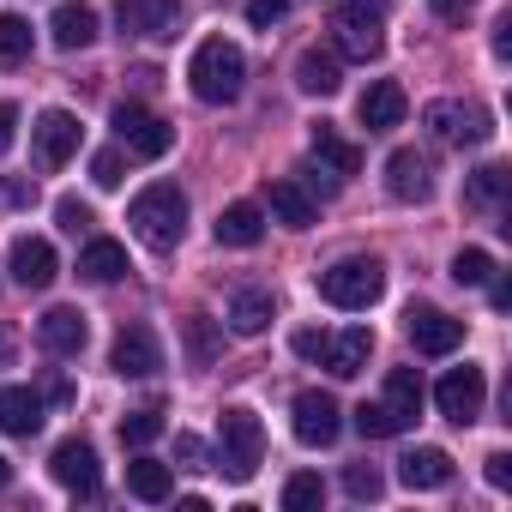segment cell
<instances>
[{
    "label": "cell",
    "instance_id": "4316f807",
    "mask_svg": "<svg viewBox=\"0 0 512 512\" xmlns=\"http://www.w3.org/2000/svg\"><path fill=\"white\" fill-rule=\"evenodd\" d=\"M79 278H91V284H115V278H127V247L109 241V235H97V241L79 253Z\"/></svg>",
    "mask_w": 512,
    "mask_h": 512
},
{
    "label": "cell",
    "instance_id": "60d3db41",
    "mask_svg": "<svg viewBox=\"0 0 512 512\" xmlns=\"http://www.w3.org/2000/svg\"><path fill=\"white\" fill-rule=\"evenodd\" d=\"M55 217H61V229H73V235H79V229H91V205H85V199H61V205H55Z\"/></svg>",
    "mask_w": 512,
    "mask_h": 512
},
{
    "label": "cell",
    "instance_id": "30bf717a",
    "mask_svg": "<svg viewBox=\"0 0 512 512\" xmlns=\"http://www.w3.org/2000/svg\"><path fill=\"white\" fill-rule=\"evenodd\" d=\"M175 19H181V0H115L121 37H139V43L175 37Z\"/></svg>",
    "mask_w": 512,
    "mask_h": 512
},
{
    "label": "cell",
    "instance_id": "cb8c5ba5",
    "mask_svg": "<svg viewBox=\"0 0 512 512\" xmlns=\"http://www.w3.org/2000/svg\"><path fill=\"white\" fill-rule=\"evenodd\" d=\"M308 151H314V163H320L326 175H338V181H350V175L362 169V151H356L350 139H338V133H332V121H320V127H314Z\"/></svg>",
    "mask_w": 512,
    "mask_h": 512
},
{
    "label": "cell",
    "instance_id": "8fae6325",
    "mask_svg": "<svg viewBox=\"0 0 512 512\" xmlns=\"http://www.w3.org/2000/svg\"><path fill=\"white\" fill-rule=\"evenodd\" d=\"M386 193H392L398 205H428V199H434V169H428V157H422V151H392V157H386Z\"/></svg>",
    "mask_w": 512,
    "mask_h": 512
},
{
    "label": "cell",
    "instance_id": "e575fe53",
    "mask_svg": "<svg viewBox=\"0 0 512 512\" xmlns=\"http://www.w3.org/2000/svg\"><path fill=\"white\" fill-rule=\"evenodd\" d=\"M320 494H326V482H320L314 470H296V476L284 482V506H290V512H302V506H320Z\"/></svg>",
    "mask_w": 512,
    "mask_h": 512
},
{
    "label": "cell",
    "instance_id": "5b68a950",
    "mask_svg": "<svg viewBox=\"0 0 512 512\" xmlns=\"http://www.w3.org/2000/svg\"><path fill=\"white\" fill-rule=\"evenodd\" d=\"M326 25L338 31V49L350 61H374L386 49V19H380V0H332Z\"/></svg>",
    "mask_w": 512,
    "mask_h": 512
},
{
    "label": "cell",
    "instance_id": "c3c4849f",
    "mask_svg": "<svg viewBox=\"0 0 512 512\" xmlns=\"http://www.w3.org/2000/svg\"><path fill=\"white\" fill-rule=\"evenodd\" d=\"M7 482H13V464H7V458H0V488H7Z\"/></svg>",
    "mask_w": 512,
    "mask_h": 512
},
{
    "label": "cell",
    "instance_id": "ab89813d",
    "mask_svg": "<svg viewBox=\"0 0 512 512\" xmlns=\"http://www.w3.org/2000/svg\"><path fill=\"white\" fill-rule=\"evenodd\" d=\"M91 181H97V187H121V181H127V175H121V151H97V157H91Z\"/></svg>",
    "mask_w": 512,
    "mask_h": 512
},
{
    "label": "cell",
    "instance_id": "8992f818",
    "mask_svg": "<svg viewBox=\"0 0 512 512\" xmlns=\"http://www.w3.org/2000/svg\"><path fill=\"white\" fill-rule=\"evenodd\" d=\"M422 121H428V133H434L440 145H458V151H464V145H488V133H494L488 109H482V103H458V97L428 103Z\"/></svg>",
    "mask_w": 512,
    "mask_h": 512
},
{
    "label": "cell",
    "instance_id": "d6986e66",
    "mask_svg": "<svg viewBox=\"0 0 512 512\" xmlns=\"http://www.w3.org/2000/svg\"><path fill=\"white\" fill-rule=\"evenodd\" d=\"M404 109H410V103H404V85H398V79H374V85L362 91V103H356V115H362L368 133H392V127L404 121Z\"/></svg>",
    "mask_w": 512,
    "mask_h": 512
},
{
    "label": "cell",
    "instance_id": "83f0119b",
    "mask_svg": "<svg viewBox=\"0 0 512 512\" xmlns=\"http://www.w3.org/2000/svg\"><path fill=\"white\" fill-rule=\"evenodd\" d=\"M266 326H272V290H235L229 296V332L260 338Z\"/></svg>",
    "mask_w": 512,
    "mask_h": 512
},
{
    "label": "cell",
    "instance_id": "277c9868",
    "mask_svg": "<svg viewBox=\"0 0 512 512\" xmlns=\"http://www.w3.org/2000/svg\"><path fill=\"white\" fill-rule=\"evenodd\" d=\"M260 458H266V428H260V416L253 410H223V428H217V470L229 476V482H247L253 470H260Z\"/></svg>",
    "mask_w": 512,
    "mask_h": 512
},
{
    "label": "cell",
    "instance_id": "9c48e42d",
    "mask_svg": "<svg viewBox=\"0 0 512 512\" xmlns=\"http://www.w3.org/2000/svg\"><path fill=\"white\" fill-rule=\"evenodd\" d=\"M73 151H79V121H73L67 109L37 115V127H31V157H37V169H43V175H55Z\"/></svg>",
    "mask_w": 512,
    "mask_h": 512
},
{
    "label": "cell",
    "instance_id": "681fc988",
    "mask_svg": "<svg viewBox=\"0 0 512 512\" xmlns=\"http://www.w3.org/2000/svg\"><path fill=\"white\" fill-rule=\"evenodd\" d=\"M7 350H13V338H7V332H0V356H7Z\"/></svg>",
    "mask_w": 512,
    "mask_h": 512
},
{
    "label": "cell",
    "instance_id": "52a82bcc",
    "mask_svg": "<svg viewBox=\"0 0 512 512\" xmlns=\"http://www.w3.org/2000/svg\"><path fill=\"white\" fill-rule=\"evenodd\" d=\"M115 133H121L127 157H145V163L169 157V145H175V127L163 115H151L145 103H115Z\"/></svg>",
    "mask_w": 512,
    "mask_h": 512
},
{
    "label": "cell",
    "instance_id": "9a60e30c",
    "mask_svg": "<svg viewBox=\"0 0 512 512\" xmlns=\"http://www.w3.org/2000/svg\"><path fill=\"white\" fill-rule=\"evenodd\" d=\"M37 344H43L49 356H79V350L91 344V326H85L79 308H49V314L37 320Z\"/></svg>",
    "mask_w": 512,
    "mask_h": 512
},
{
    "label": "cell",
    "instance_id": "f35d334b",
    "mask_svg": "<svg viewBox=\"0 0 512 512\" xmlns=\"http://www.w3.org/2000/svg\"><path fill=\"white\" fill-rule=\"evenodd\" d=\"M284 13H290V0H247V25L253 31H272Z\"/></svg>",
    "mask_w": 512,
    "mask_h": 512
},
{
    "label": "cell",
    "instance_id": "b9f144b4",
    "mask_svg": "<svg viewBox=\"0 0 512 512\" xmlns=\"http://www.w3.org/2000/svg\"><path fill=\"white\" fill-rule=\"evenodd\" d=\"M175 458H181L187 470H205V440H199V434H175Z\"/></svg>",
    "mask_w": 512,
    "mask_h": 512
},
{
    "label": "cell",
    "instance_id": "7c38bea8",
    "mask_svg": "<svg viewBox=\"0 0 512 512\" xmlns=\"http://www.w3.org/2000/svg\"><path fill=\"white\" fill-rule=\"evenodd\" d=\"M109 368H115L121 380H151V374L163 368V350H157V338H151L145 326H121V338H115V350H109Z\"/></svg>",
    "mask_w": 512,
    "mask_h": 512
},
{
    "label": "cell",
    "instance_id": "e0dca14e",
    "mask_svg": "<svg viewBox=\"0 0 512 512\" xmlns=\"http://www.w3.org/2000/svg\"><path fill=\"white\" fill-rule=\"evenodd\" d=\"M338 398H326V392H302L296 398V440L302 446H332L338 440Z\"/></svg>",
    "mask_w": 512,
    "mask_h": 512
},
{
    "label": "cell",
    "instance_id": "44dd1931",
    "mask_svg": "<svg viewBox=\"0 0 512 512\" xmlns=\"http://www.w3.org/2000/svg\"><path fill=\"white\" fill-rule=\"evenodd\" d=\"M0 428L19 434V440H31L43 428V392H31V386H0Z\"/></svg>",
    "mask_w": 512,
    "mask_h": 512
},
{
    "label": "cell",
    "instance_id": "d590c367",
    "mask_svg": "<svg viewBox=\"0 0 512 512\" xmlns=\"http://www.w3.org/2000/svg\"><path fill=\"white\" fill-rule=\"evenodd\" d=\"M452 278L476 290V284H488V278H494V260H488V253H482V247H464V253H458V260H452Z\"/></svg>",
    "mask_w": 512,
    "mask_h": 512
},
{
    "label": "cell",
    "instance_id": "ee69618b",
    "mask_svg": "<svg viewBox=\"0 0 512 512\" xmlns=\"http://www.w3.org/2000/svg\"><path fill=\"white\" fill-rule=\"evenodd\" d=\"M290 344H296V356H308V362H320V350H326V332H314V326H308V332H296Z\"/></svg>",
    "mask_w": 512,
    "mask_h": 512
},
{
    "label": "cell",
    "instance_id": "f546056e",
    "mask_svg": "<svg viewBox=\"0 0 512 512\" xmlns=\"http://www.w3.org/2000/svg\"><path fill=\"white\" fill-rule=\"evenodd\" d=\"M127 494H133V500H151V506L169 500V494H175L169 464H157V458H133V464H127Z\"/></svg>",
    "mask_w": 512,
    "mask_h": 512
},
{
    "label": "cell",
    "instance_id": "7bdbcfd3",
    "mask_svg": "<svg viewBox=\"0 0 512 512\" xmlns=\"http://www.w3.org/2000/svg\"><path fill=\"white\" fill-rule=\"evenodd\" d=\"M13 139H19V109H13V103H0V157L13 151Z\"/></svg>",
    "mask_w": 512,
    "mask_h": 512
},
{
    "label": "cell",
    "instance_id": "7402d4cb",
    "mask_svg": "<svg viewBox=\"0 0 512 512\" xmlns=\"http://www.w3.org/2000/svg\"><path fill=\"white\" fill-rule=\"evenodd\" d=\"M260 235H266V211L253 205V199L223 205V217H217V247H253Z\"/></svg>",
    "mask_w": 512,
    "mask_h": 512
},
{
    "label": "cell",
    "instance_id": "f6af8a7d",
    "mask_svg": "<svg viewBox=\"0 0 512 512\" xmlns=\"http://www.w3.org/2000/svg\"><path fill=\"white\" fill-rule=\"evenodd\" d=\"M0 193H7V205H37V181H7V187H0Z\"/></svg>",
    "mask_w": 512,
    "mask_h": 512
},
{
    "label": "cell",
    "instance_id": "7dc6e473",
    "mask_svg": "<svg viewBox=\"0 0 512 512\" xmlns=\"http://www.w3.org/2000/svg\"><path fill=\"white\" fill-rule=\"evenodd\" d=\"M488 482H494V488L512 482V458H506V452H488Z\"/></svg>",
    "mask_w": 512,
    "mask_h": 512
},
{
    "label": "cell",
    "instance_id": "836d02e7",
    "mask_svg": "<svg viewBox=\"0 0 512 512\" xmlns=\"http://www.w3.org/2000/svg\"><path fill=\"white\" fill-rule=\"evenodd\" d=\"M157 434H163V416H157V410H133V416L121 422V446H133V452L151 446Z\"/></svg>",
    "mask_w": 512,
    "mask_h": 512
},
{
    "label": "cell",
    "instance_id": "ffe728a7",
    "mask_svg": "<svg viewBox=\"0 0 512 512\" xmlns=\"http://www.w3.org/2000/svg\"><path fill=\"white\" fill-rule=\"evenodd\" d=\"M49 37H55V49H91L97 43V7H85V0H61L55 7V19H49Z\"/></svg>",
    "mask_w": 512,
    "mask_h": 512
},
{
    "label": "cell",
    "instance_id": "2e32d148",
    "mask_svg": "<svg viewBox=\"0 0 512 512\" xmlns=\"http://www.w3.org/2000/svg\"><path fill=\"white\" fill-rule=\"evenodd\" d=\"M368 356H374V332H368V326H350V332H326V350H320V362H326L338 380H356V374L368 368Z\"/></svg>",
    "mask_w": 512,
    "mask_h": 512
},
{
    "label": "cell",
    "instance_id": "5bb4252c",
    "mask_svg": "<svg viewBox=\"0 0 512 512\" xmlns=\"http://www.w3.org/2000/svg\"><path fill=\"white\" fill-rule=\"evenodd\" d=\"M404 320H410V344H416L422 356H452V350L464 344V320H452V314H440V308H410Z\"/></svg>",
    "mask_w": 512,
    "mask_h": 512
},
{
    "label": "cell",
    "instance_id": "7a4b0ae2",
    "mask_svg": "<svg viewBox=\"0 0 512 512\" xmlns=\"http://www.w3.org/2000/svg\"><path fill=\"white\" fill-rule=\"evenodd\" d=\"M187 85H193V97L199 103H235L241 97V85H247V61H241V49L229 43V37H205L199 49H193V61H187Z\"/></svg>",
    "mask_w": 512,
    "mask_h": 512
},
{
    "label": "cell",
    "instance_id": "74e56055",
    "mask_svg": "<svg viewBox=\"0 0 512 512\" xmlns=\"http://www.w3.org/2000/svg\"><path fill=\"white\" fill-rule=\"evenodd\" d=\"M356 428H362V440H386V434H398L392 416H386V404H362V410H356Z\"/></svg>",
    "mask_w": 512,
    "mask_h": 512
},
{
    "label": "cell",
    "instance_id": "d6a6232c",
    "mask_svg": "<svg viewBox=\"0 0 512 512\" xmlns=\"http://www.w3.org/2000/svg\"><path fill=\"white\" fill-rule=\"evenodd\" d=\"M187 362H193V368H211V362H217V326H211L205 314L187 320Z\"/></svg>",
    "mask_w": 512,
    "mask_h": 512
},
{
    "label": "cell",
    "instance_id": "484cf974",
    "mask_svg": "<svg viewBox=\"0 0 512 512\" xmlns=\"http://www.w3.org/2000/svg\"><path fill=\"white\" fill-rule=\"evenodd\" d=\"M398 482L404 488H446L452 482V458L440 446H416V452L398 458Z\"/></svg>",
    "mask_w": 512,
    "mask_h": 512
},
{
    "label": "cell",
    "instance_id": "8d00e7d4",
    "mask_svg": "<svg viewBox=\"0 0 512 512\" xmlns=\"http://www.w3.org/2000/svg\"><path fill=\"white\" fill-rule=\"evenodd\" d=\"M380 488H386V482H380L374 464H350V470H344V494H350V500H380Z\"/></svg>",
    "mask_w": 512,
    "mask_h": 512
},
{
    "label": "cell",
    "instance_id": "6da1fadb",
    "mask_svg": "<svg viewBox=\"0 0 512 512\" xmlns=\"http://www.w3.org/2000/svg\"><path fill=\"white\" fill-rule=\"evenodd\" d=\"M127 223H133V235H139L151 253H175L181 235H187V193H181L175 181H151L145 193H133Z\"/></svg>",
    "mask_w": 512,
    "mask_h": 512
},
{
    "label": "cell",
    "instance_id": "ba28073f",
    "mask_svg": "<svg viewBox=\"0 0 512 512\" xmlns=\"http://www.w3.org/2000/svg\"><path fill=\"white\" fill-rule=\"evenodd\" d=\"M482 398H488V380H482V368H476V362H464V368H446V380L434 386V404H440V416H446V422H458V428H470V422L482 416Z\"/></svg>",
    "mask_w": 512,
    "mask_h": 512
},
{
    "label": "cell",
    "instance_id": "1f68e13d",
    "mask_svg": "<svg viewBox=\"0 0 512 512\" xmlns=\"http://www.w3.org/2000/svg\"><path fill=\"white\" fill-rule=\"evenodd\" d=\"M31 55V25L19 13H0V67H19Z\"/></svg>",
    "mask_w": 512,
    "mask_h": 512
},
{
    "label": "cell",
    "instance_id": "ac0fdd59",
    "mask_svg": "<svg viewBox=\"0 0 512 512\" xmlns=\"http://www.w3.org/2000/svg\"><path fill=\"white\" fill-rule=\"evenodd\" d=\"M49 470H55V482L61 488H73V494H97V452H91V440H61L55 446V458H49Z\"/></svg>",
    "mask_w": 512,
    "mask_h": 512
},
{
    "label": "cell",
    "instance_id": "4fadbf2b",
    "mask_svg": "<svg viewBox=\"0 0 512 512\" xmlns=\"http://www.w3.org/2000/svg\"><path fill=\"white\" fill-rule=\"evenodd\" d=\"M7 266H13V284H25V290H49V284H55V272H61L55 247H49L43 235H19V241H13V253H7Z\"/></svg>",
    "mask_w": 512,
    "mask_h": 512
},
{
    "label": "cell",
    "instance_id": "f1b7e54d",
    "mask_svg": "<svg viewBox=\"0 0 512 512\" xmlns=\"http://www.w3.org/2000/svg\"><path fill=\"white\" fill-rule=\"evenodd\" d=\"M266 199H272V217H278V223H290V229H314V223H320V205H314L290 175H284V181H272V193H266Z\"/></svg>",
    "mask_w": 512,
    "mask_h": 512
},
{
    "label": "cell",
    "instance_id": "4dcf8cb0",
    "mask_svg": "<svg viewBox=\"0 0 512 512\" xmlns=\"http://www.w3.org/2000/svg\"><path fill=\"white\" fill-rule=\"evenodd\" d=\"M464 199L482 205V211H500V199H506V169H500V163H482V169L464 181Z\"/></svg>",
    "mask_w": 512,
    "mask_h": 512
},
{
    "label": "cell",
    "instance_id": "603a6c76",
    "mask_svg": "<svg viewBox=\"0 0 512 512\" xmlns=\"http://www.w3.org/2000/svg\"><path fill=\"white\" fill-rule=\"evenodd\" d=\"M338 85H344L338 55H332V49H302V61H296V91H308V97H338Z\"/></svg>",
    "mask_w": 512,
    "mask_h": 512
},
{
    "label": "cell",
    "instance_id": "3957f363",
    "mask_svg": "<svg viewBox=\"0 0 512 512\" xmlns=\"http://www.w3.org/2000/svg\"><path fill=\"white\" fill-rule=\"evenodd\" d=\"M320 296L332 308H344V314H362V308H374L386 296V266L368 260V253H350V260H338V266L320 272Z\"/></svg>",
    "mask_w": 512,
    "mask_h": 512
},
{
    "label": "cell",
    "instance_id": "bcb514c9",
    "mask_svg": "<svg viewBox=\"0 0 512 512\" xmlns=\"http://www.w3.org/2000/svg\"><path fill=\"white\" fill-rule=\"evenodd\" d=\"M428 7H434V19H446V25H458V19L470 13V0H428Z\"/></svg>",
    "mask_w": 512,
    "mask_h": 512
},
{
    "label": "cell",
    "instance_id": "d4e9b609",
    "mask_svg": "<svg viewBox=\"0 0 512 512\" xmlns=\"http://www.w3.org/2000/svg\"><path fill=\"white\" fill-rule=\"evenodd\" d=\"M380 404H386L392 428L404 434V428L422 416V380H416V368H392V374H386V398H380Z\"/></svg>",
    "mask_w": 512,
    "mask_h": 512
}]
</instances>
